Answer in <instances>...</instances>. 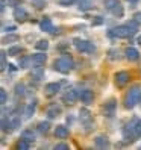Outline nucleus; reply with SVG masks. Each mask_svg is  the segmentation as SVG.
<instances>
[{"instance_id": "nucleus-1", "label": "nucleus", "mask_w": 141, "mask_h": 150, "mask_svg": "<svg viewBox=\"0 0 141 150\" xmlns=\"http://www.w3.org/2000/svg\"><path fill=\"white\" fill-rule=\"evenodd\" d=\"M141 100V86L140 85H134L132 88H129V91L126 93L125 97V106L126 109H134Z\"/></svg>"}, {"instance_id": "nucleus-2", "label": "nucleus", "mask_w": 141, "mask_h": 150, "mask_svg": "<svg viewBox=\"0 0 141 150\" xmlns=\"http://www.w3.org/2000/svg\"><path fill=\"white\" fill-rule=\"evenodd\" d=\"M53 68L56 70V71L62 73V74H68V73L74 68V62H73V59L70 58L68 55H64L62 58L55 59V62H53Z\"/></svg>"}, {"instance_id": "nucleus-3", "label": "nucleus", "mask_w": 141, "mask_h": 150, "mask_svg": "<svg viewBox=\"0 0 141 150\" xmlns=\"http://www.w3.org/2000/svg\"><path fill=\"white\" fill-rule=\"evenodd\" d=\"M137 121H138V118H132L129 123H126L123 130H121L123 138H125L126 141H129V143L135 141V138L138 137V134H137Z\"/></svg>"}, {"instance_id": "nucleus-4", "label": "nucleus", "mask_w": 141, "mask_h": 150, "mask_svg": "<svg viewBox=\"0 0 141 150\" xmlns=\"http://www.w3.org/2000/svg\"><path fill=\"white\" fill-rule=\"evenodd\" d=\"M108 35H109V37H114V38H121V40H126V38H130L132 35H135V33L130 30V28H129L128 24H121V26H117V28H112V29H109Z\"/></svg>"}, {"instance_id": "nucleus-5", "label": "nucleus", "mask_w": 141, "mask_h": 150, "mask_svg": "<svg viewBox=\"0 0 141 150\" xmlns=\"http://www.w3.org/2000/svg\"><path fill=\"white\" fill-rule=\"evenodd\" d=\"M79 121H81V126L84 127L85 134H88L93 127V115L86 108H81L79 111Z\"/></svg>"}, {"instance_id": "nucleus-6", "label": "nucleus", "mask_w": 141, "mask_h": 150, "mask_svg": "<svg viewBox=\"0 0 141 150\" xmlns=\"http://www.w3.org/2000/svg\"><path fill=\"white\" fill-rule=\"evenodd\" d=\"M73 46L77 52L81 53H93L96 50V47L93 46V42L86 41V40H82V38H74L73 40Z\"/></svg>"}, {"instance_id": "nucleus-7", "label": "nucleus", "mask_w": 141, "mask_h": 150, "mask_svg": "<svg viewBox=\"0 0 141 150\" xmlns=\"http://www.w3.org/2000/svg\"><path fill=\"white\" fill-rule=\"evenodd\" d=\"M102 112H103V115L106 118H112L114 115H115V112H117V99H114V97L108 99L106 102L103 103Z\"/></svg>"}, {"instance_id": "nucleus-8", "label": "nucleus", "mask_w": 141, "mask_h": 150, "mask_svg": "<svg viewBox=\"0 0 141 150\" xmlns=\"http://www.w3.org/2000/svg\"><path fill=\"white\" fill-rule=\"evenodd\" d=\"M79 99V91L74 88H67L65 93L62 94V102L67 105H74Z\"/></svg>"}, {"instance_id": "nucleus-9", "label": "nucleus", "mask_w": 141, "mask_h": 150, "mask_svg": "<svg viewBox=\"0 0 141 150\" xmlns=\"http://www.w3.org/2000/svg\"><path fill=\"white\" fill-rule=\"evenodd\" d=\"M129 79H130V76H129L128 71H118V73H115V76H114V82H115L117 88H123L129 82Z\"/></svg>"}, {"instance_id": "nucleus-10", "label": "nucleus", "mask_w": 141, "mask_h": 150, "mask_svg": "<svg viewBox=\"0 0 141 150\" xmlns=\"http://www.w3.org/2000/svg\"><path fill=\"white\" fill-rule=\"evenodd\" d=\"M12 15H14V18L18 21V23H24L26 20L29 18L28 11H26L24 8H21V6H17L15 9H14V12H12Z\"/></svg>"}, {"instance_id": "nucleus-11", "label": "nucleus", "mask_w": 141, "mask_h": 150, "mask_svg": "<svg viewBox=\"0 0 141 150\" xmlns=\"http://www.w3.org/2000/svg\"><path fill=\"white\" fill-rule=\"evenodd\" d=\"M59 91H61V83H58V82H50V83H47L46 86H44V93H46V96H49V97L56 96Z\"/></svg>"}, {"instance_id": "nucleus-12", "label": "nucleus", "mask_w": 141, "mask_h": 150, "mask_svg": "<svg viewBox=\"0 0 141 150\" xmlns=\"http://www.w3.org/2000/svg\"><path fill=\"white\" fill-rule=\"evenodd\" d=\"M94 144L97 149H109L111 147V143H109V138L106 135H97L94 138Z\"/></svg>"}, {"instance_id": "nucleus-13", "label": "nucleus", "mask_w": 141, "mask_h": 150, "mask_svg": "<svg viewBox=\"0 0 141 150\" xmlns=\"http://www.w3.org/2000/svg\"><path fill=\"white\" fill-rule=\"evenodd\" d=\"M79 99H81L82 103L85 105H91L93 100H94V94L91 90H81L79 91Z\"/></svg>"}, {"instance_id": "nucleus-14", "label": "nucleus", "mask_w": 141, "mask_h": 150, "mask_svg": "<svg viewBox=\"0 0 141 150\" xmlns=\"http://www.w3.org/2000/svg\"><path fill=\"white\" fill-rule=\"evenodd\" d=\"M30 58H32V64L38 65V67H44V64L47 62V55L44 52H38V53L32 55Z\"/></svg>"}, {"instance_id": "nucleus-15", "label": "nucleus", "mask_w": 141, "mask_h": 150, "mask_svg": "<svg viewBox=\"0 0 141 150\" xmlns=\"http://www.w3.org/2000/svg\"><path fill=\"white\" fill-rule=\"evenodd\" d=\"M61 112H62V109H61L59 105H52V106H49L46 115H47L49 120H53V118H58L61 115Z\"/></svg>"}, {"instance_id": "nucleus-16", "label": "nucleus", "mask_w": 141, "mask_h": 150, "mask_svg": "<svg viewBox=\"0 0 141 150\" xmlns=\"http://www.w3.org/2000/svg\"><path fill=\"white\" fill-rule=\"evenodd\" d=\"M0 126H2V132H5V134H12V132L15 130L14 126H12L11 118L6 117V115L2 117V125H0Z\"/></svg>"}, {"instance_id": "nucleus-17", "label": "nucleus", "mask_w": 141, "mask_h": 150, "mask_svg": "<svg viewBox=\"0 0 141 150\" xmlns=\"http://www.w3.org/2000/svg\"><path fill=\"white\" fill-rule=\"evenodd\" d=\"M40 29H41V30H44V32L52 33L55 28H53V23H52V20L49 18V17H44V18L40 21Z\"/></svg>"}, {"instance_id": "nucleus-18", "label": "nucleus", "mask_w": 141, "mask_h": 150, "mask_svg": "<svg viewBox=\"0 0 141 150\" xmlns=\"http://www.w3.org/2000/svg\"><path fill=\"white\" fill-rule=\"evenodd\" d=\"M125 55H126V59L130 61V62H135V61L140 59V52L135 47H128L126 52H125Z\"/></svg>"}, {"instance_id": "nucleus-19", "label": "nucleus", "mask_w": 141, "mask_h": 150, "mask_svg": "<svg viewBox=\"0 0 141 150\" xmlns=\"http://www.w3.org/2000/svg\"><path fill=\"white\" fill-rule=\"evenodd\" d=\"M30 77L33 79V81L40 82L41 79H44V68H43V67H38V65H35V67L32 68V71H30Z\"/></svg>"}, {"instance_id": "nucleus-20", "label": "nucleus", "mask_w": 141, "mask_h": 150, "mask_svg": "<svg viewBox=\"0 0 141 150\" xmlns=\"http://www.w3.org/2000/svg\"><path fill=\"white\" fill-rule=\"evenodd\" d=\"M35 109H37V100H32L30 103H28V106L24 109V120H30L35 114Z\"/></svg>"}, {"instance_id": "nucleus-21", "label": "nucleus", "mask_w": 141, "mask_h": 150, "mask_svg": "<svg viewBox=\"0 0 141 150\" xmlns=\"http://www.w3.org/2000/svg\"><path fill=\"white\" fill-rule=\"evenodd\" d=\"M55 137L59 139H65L68 137V127H65L64 125H59L55 127Z\"/></svg>"}, {"instance_id": "nucleus-22", "label": "nucleus", "mask_w": 141, "mask_h": 150, "mask_svg": "<svg viewBox=\"0 0 141 150\" xmlns=\"http://www.w3.org/2000/svg\"><path fill=\"white\" fill-rule=\"evenodd\" d=\"M21 139H26L28 143H33L35 139H37V135H35V132L32 130V129H24L23 132H21Z\"/></svg>"}, {"instance_id": "nucleus-23", "label": "nucleus", "mask_w": 141, "mask_h": 150, "mask_svg": "<svg viewBox=\"0 0 141 150\" xmlns=\"http://www.w3.org/2000/svg\"><path fill=\"white\" fill-rule=\"evenodd\" d=\"M18 41H20V37L17 33H8L2 40L3 44H14V42H18Z\"/></svg>"}, {"instance_id": "nucleus-24", "label": "nucleus", "mask_w": 141, "mask_h": 150, "mask_svg": "<svg viewBox=\"0 0 141 150\" xmlns=\"http://www.w3.org/2000/svg\"><path fill=\"white\" fill-rule=\"evenodd\" d=\"M49 41L47 40H40V41H37L35 42V49H37L38 52H46L47 49H49Z\"/></svg>"}, {"instance_id": "nucleus-25", "label": "nucleus", "mask_w": 141, "mask_h": 150, "mask_svg": "<svg viewBox=\"0 0 141 150\" xmlns=\"http://www.w3.org/2000/svg\"><path fill=\"white\" fill-rule=\"evenodd\" d=\"M114 17H117V18H121L123 15H125V9H123V6H121V3H118L115 8H112V9L109 11Z\"/></svg>"}, {"instance_id": "nucleus-26", "label": "nucleus", "mask_w": 141, "mask_h": 150, "mask_svg": "<svg viewBox=\"0 0 141 150\" xmlns=\"http://www.w3.org/2000/svg\"><path fill=\"white\" fill-rule=\"evenodd\" d=\"M50 123L49 121H41V123H38V132H40V134L41 135H46L47 134V132L50 130Z\"/></svg>"}, {"instance_id": "nucleus-27", "label": "nucleus", "mask_w": 141, "mask_h": 150, "mask_svg": "<svg viewBox=\"0 0 141 150\" xmlns=\"http://www.w3.org/2000/svg\"><path fill=\"white\" fill-rule=\"evenodd\" d=\"M23 52V47H20V46H11L9 49H8V56H17V55H20Z\"/></svg>"}, {"instance_id": "nucleus-28", "label": "nucleus", "mask_w": 141, "mask_h": 150, "mask_svg": "<svg viewBox=\"0 0 141 150\" xmlns=\"http://www.w3.org/2000/svg\"><path fill=\"white\" fill-rule=\"evenodd\" d=\"M108 58L111 59V61H120V52L117 50V49H109L108 50Z\"/></svg>"}, {"instance_id": "nucleus-29", "label": "nucleus", "mask_w": 141, "mask_h": 150, "mask_svg": "<svg viewBox=\"0 0 141 150\" xmlns=\"http://www.w3.org/2000/svg\"><path fill=\"white\" fill-rule=\"evenodd\" d=\"M120 3V0H103V6L106 8L108 11H111L112 8H115Z\"/></svg>"}, {"instance_id": "nucleus-30", "label": "nucleus", "mask_w": 141, "mask_h": 150, "mask_svg": "<svg viewBox=\"0 0 141 150\" xmlns=\"http://www.w3.org/2000/svg\"><path fill=\"white\" fill-rule=\"evenodd\" d=\"M6 55H8V52H5V50L0 52V62H2V67H0V70H2V71H5L6 67L9 65V64H6Z\"/></svg>"}, {"instance_id": "nucleus-31", "label": "nucleus", "mask_w": 141, "mask_h": 150, "mask_svg": "<svg viewBox=\"0 0 141 150\" xmlns=\"http://www.w3.org/2000/svg\"><path fill=\"white\" fill-rule=\"evenodd\" d=\"M24 94H26V86H24V83H17V85H15V96L24 97Z\"/></svg>"}, {"instance_id": "nucleus-32", "label": "nucleus", "mask_w": 141, "mask_h": 150, "mask_svg": "<svg viewBox=\"0 0 141 150\" xmlns=\"http://www.w3.org/2000/svg\"><path fill=\"white\" fill-rule=\"evenodd\" d=\"M30 62H32V58L24 56V58H21V59L18 61V67H20V68H28Z\"/></svg>"}, {"instance_id": "nucleus-33", "label": "nucleus", "mask_w": 141, "mask_h": 150, "mask_svg": "<svg viewBox=\"0 0 141 150\" xmlns=\"http://www.w3.org/2000/svg\"><path fill=\"white\" fill-rule=\"evenodd\" d=\"M17 149L18 150H28V149H30V143H28L26 139H20L18 143H17Z\"/></svg>"}, {"instance_id": "nucleus-34", "label": "nucleus", "mask_w": 141, "mask_h": 150, "mask_svg": "<svg viewBox=\"0 0 141 150\" xmlns=\"http://www.w3.org/2000/svg\"><path fill=\"white\" fill-rule=\"evenodd\" d=\"M0 103H2V105L8 103V94H6L5 88H0Z\"/></svg>"}, {"instance_id": "nucleus-35", "label": "nucleus", "mask_w": 141, "mask_h": 150, "mask_svg": "<svg viewBox=\"0 0 141 150\" xmlns=\"http://www.w3.org/2000/svg\"><path fill=\"white\" fill-rule=\"evenodd\" d=\"M30 2L37 9H43V8L46 6V0H30Z\"/></svg>"}, {"instance_id": "nucleus-36", "label": "nucleus", "mask_w": 141, "mask_h": 150, "mask_svg": "<svg viewBox=\"0 0 141 150\" xmlns=\"http://www.w3.org/2000/svg\"><path fill=\"white\" fill-rule=\"evenodd\" d=\"M11 121H12L14 129H18V127L21 126V118H20V117H17V115H14V117L11 118Z\"/></svg>"}, {"instance_id": "nucleus-37", "label": "nucleus", "mask_w": 141, "mask_h": 150, "mask_svg": "<svg viewBox=\"0 0 141 150\" xmlns=\"http://www.w3.org/2000/svg\"><path fill=\"white\" fill-rule=\"evenodd\" d=\"M103 21H105V20L102 18L100 15H96L94 18H93V21H91V24H93V26H100V24H103Z\"/></svg>"}, {"instance_id": "nucleus-38", "label": "nucleus", "mask_w": 141, "mask_h": 150, "mask_svg": "<svg viewBox=\"0 0 141 150\" xmlns=\"http://www.w3.org/2000/svg\"><path fill=\"white\" fill-rule=\"evenodd\" d=\"M77 8H79V11H88V9H90V3L84 0V2H79V6Z\"/></svg>"}, {"instance_id": "nucleus-39", "label": "nucleus", "mask_w": 141, "mask_h": 150, "mask_svg": "<svg viewBox=\"0 0 141 150\" xmlns=\"http://www.w3.org/2000/svg\"><path fill=\"white\" fill-rule=\"evenodd\" d=\"M128 26L130 28V30H132V32H134V33H137V30H138V23H137V21L130 20V21L128 23Z\"/></svg>"}, {"instance_id": "nucleus-40", "label": "nucleus", "mask_w": 141, "mask_h": 150, "mask_svg": "<svg viewBox=\"0 0 141 150\" xmlns=\"http://www.w3.org/2000/svg\"><path fill=\"white\" fill-rule=\"evenodd\" d=\"M56 2L61 5V6H72L74 3V0H56Z\"/></svg>"}, {"instance_id": "nucleus-41", "label": "nucleus", "mask_w": 141, "mask_h": 150, "mask_svg": "<svg viewBox=\"0 0 141 150\" xmlns=\"http://www.w3.org/2000/svg\"><path fill=\"white\" fill-rule=\"evenodd\" d=\"M55 150H68V146L64 144V143H59V144L55 146Z\"/></svg>"}, {"instance_id": "nucleus-42", "label": "nucleus", "mask_w": 141, "mask_h": 150, "mask_svg": "<svg viewBox=\"0 0 141 150\" xmlns=\"http://www.w3.org/2000/svg\"><path fill=\"white\" fill-rule=\"evenodd\" d=\"M137 134H138V137H141V118H138V121H137Z\"/></svg>"}, {"instance_id": "nucleus-43", "label": "nucleus", "mask_w": 141, "mask_h": 150, "mask_svg": "<svg viewBox=\"0 0 141 150\" xmlns=\"http://www.w3.org/2000/svg\"><path fill=\"white\" fill-rule=\"evenodd\" d=\"M3 30H5V32H12V30H15V26H11V24H9V26H5Z\"/></svg>"}, {"instance_id": "nucleus-44", "label": "nucleus", "mask_w": 141, "mask_h": 150, "mask_svg": "<svg viewBox=\"0 0 141 150\" xmlns=\"http://www.w3.org/2000/svg\"><path fill=\"white\" fill-rule=\"evenodd\" d=\"M8 68H9L11 71H15V70H17V67H15L14 64H9V65H8Z\"/></svg>"}, {"instance_id": "nucleus-45", "label": "nucleus", "mask_w": 141, "mask_h": 150, "mask_svg": "<svg viewBox=\"0 0 141 150\" xmlns=\"http://www.w3.org/2000/svg\"><path fill=\"white\" fill-rule=\"evenodd\" d=\"M137 44H140V46H141V35H140V37L137 38Z\"/></svg>"}, {"instance_id": "nucleus-46", "label": "nucleus", "mask_w": 141, "mask_h": 150, "mask_svg": "<svg viewBox=\"0 0 141 150\" xmlns=\"http://www.w3.org/2000/svg\"><path fill=\"white\" fill-rule=\"evenodd\" d=\"M128 2H129V3H132V5H135V3L138 2V0H128Z\"/></svg>"}]
</instances>
